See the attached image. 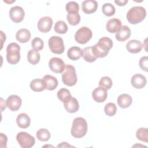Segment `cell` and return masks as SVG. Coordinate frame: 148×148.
<instances>
[{
	"instance_id": "obj_1",
	"label": "cell",
	"mask_w": 148,
	"mask_h": 148,
	"mask_svg": "<svg viewBox=\"0 0 148 148\" xmlns=\"http://www.w3.org/2000/svg\"><path fill=\"white\" fill-rule=\"evenodd\" d=\"M113 47V42L108 37L100 38L97 43L92 46L93 54L97 58H103L106 57Z\"/></svg>"
},
{
	"instance_id": "obj_2",
	"label": "cell",
	"mask_w": 148,
	"mask_h": 148,
	"mask_svg": "<svg viewBox=\"0 0 148 148\" xmlns=\"http://www.w3.org/2000/svg\"><path fill=\"white\" fill-rule=\"evenodd\" d=\"M87 132L86 120L81 117L75 118L72 123L71 130V135L76 138H81L85 136Z\"/></svg>"
},
{
	"instance_id": "obj_3",
	"label": "cell",
	"mask_w": 148,
	"mask_h": 148,
	"mask_svg": "<svg viewBox=\"0 0 148 148\" xmlns=\"http://www.w3.org/2000/svg\"><path fill=\"white\" fill-rule=\"evenodd\" d=\"M146 16V9L142 6H134L127 13V19L132 24H136L142 21Z\"/></svg>"
},
{
	"instance_id": "obj_4",
	"label": "cell",
	"mask_w": 148,
	"mask_h": 148,
	"mask_svg": "<svg viewBox=\"0 0 148 148\" xmlns=\"http://www.w3.org/2000/svg\"><path fill=\"white\" fill-rule=\"evenodd\" d=\"M20 47L16 43H10L6 47V60L10 64H16L20 60Z\"/></svg>"
},
{
	"instance_id": "obj_5",
	"label": "cell",
	"mask_w": 148,
	"mask_h": 148,
	"mask_svg": "<svg viewBox=\"0 0 148 148\" xmlns=\"http://www.w3.org/2000/svg\"><path fill=\"white\" fill-rule=\"evenodd\" d=\"M77 80L75 67L70 64L66 65L62 73V81L64 84L68 86H73L76 84Z\"/></svg>"
},
{
	"instance_id": "obj_6",
	"label": "cell",
	"mask_w": 148,
	"mask_h": 148,
	"mask_svg": "<svg viewBox=\"0 0 148 148\" xmlns=\"http://www.w3.org/2000/svg\"><path fill=\"white\" fill-rule=\"evenodd\" d=\"M48 45L50 51L57 54L64 53L65 47L62 39L58 36H51L48 41Z\"/></svg>"
},
{
	"instance_id": "obj_7",
	"label": "cell",
	"mask_w": 148,
	"mask_h": 148,
	"mask_svg": "<svg viewBox=\"0 0 148 148\" xmlns=\"http://www.w3.org/2000/svg\"><path fill=\"white\" fill-rule=\"evenodd\" d=\"M91 30L87 27L80 28L75 34V39L78 43L83 45L87 43L92 38Z\"/></svg>"
},
{
	"instance_id": "obj_8",
	"label": "cell",
	"mask_w": 148,
	"mask_h": 148,
	"mask_svg": "<svg viewBox=\"0 0 148 148\" xmlns=\"http://www.w3.org/2000/svg\"><path fill=\"white\" fill-rule=\"evenodd\" d=\"M16 139L22 148L32 147L35 143V138L25 132H20L18 133L16 136Z\"/></svg>"
},
{
	"instance_id": "obj_9",
	"label": "cell",
	"mask_w": 148,
	"mask_h": 148,
	"mask_svg": "<svg viewBox=\"0 0 148 148\" xmlns=\"http://www.w3.org/2000/svg\"><path fill=\"white\" fill-rule=\"evenodd\" d=\"M25 13L24 9L19 6H15L10 8L9 16L12 21L16 23L21 22L24 17Z\"/></svg>"
},
{
	"instance_id": "obj_10",
	"label": "cell",
	"mask_w": 148,
	"mask_h": 148,
	"mask_svg": "<svg viewBox=\"0 0 148 148\" xmlns=\"http://www.w3.org/2000/svg\"><path fill=\"white\" fill-rule=\"evenodd\" d=\"M49 66L51 71L54 73H62L65 67L64 61L58 57H53L49 62Z\"/></svg>"
},
{
	"instance_id": "obj_11",
	"label": "cell",
	"mask_w": 148,
	"mask_h": 148,
	"mask_svg": "<svg viewBox=\"0 0 148 148\" xmlns=\"http://www.w3.org/2000/svg\"><path fill=\"white\" fill-rule=\"evenodd\" d=\"M7 107L13 112L18 110L21 105L22 101L20 97L17 95H11L6 100Z\"/></svg>"
},
{
	"instance_id": "obj_12",
	"label": "cell",
	"mask_w": 148,
	"mask_h": 148,
	"mask_svg": "<svg viewBox=\"0 0 148 148\" xmlns=\"http://www.w3.org/2000/svg\"><path fill=\"white\" fill-rule=\"evenodd\" d=\"M53 20L50 17L45 16L40 18L38 23V28L39 31L46 33L50 31L53 25Z\"/></svg>"
},
{
	"instance_id": "obj_13",
	"label": "cell",
	"mask_w": 148,
	"mask_h": 148,
	"mask_svg": "<svg viewBox=\"0 0 148 148\" xmlns=\"http://www.w3.org/2000/svg\"><path fill=\"white\" fill-rule=\"evenodd\" d=\"M107 90L101 86L95 88L92 92V97L93 99L98 103L104 102L107 98Z\"/></svg>"
},
{
	"instance_id": "obj_14",
	"label": "cell",
	"mask_w": 148,
	"mask_h": 148,
	"mask_svg": "<svg viewBox=\"0 0 148 148\" xmlns=\"http://www.w3.org/2000/svg\"><path fill=\"white\" fill-rule=\"evenodd\" d=\"M131 83L134 88L140 89L146 86L147 80L145 76L143 75L140 73H136L132 76L131 80Z\"/></svg>"
},
{
	"instance_id": "obj_15",
	"label": "cell",
	"mask_w": 148,
	"mask_h": 148,
	"mask_svg": "<svg viewBox=\"0 0 148 148\" xmlns=\"http://www.w3.org/2000/svg\"><path fill=\"white\" fill-rule=\"evenodd\" d=\"M98 3L95 0H86L82 3V11L86 14H91L96 12Z\"/></svg>"
},
{
	"instance_id": "obj_16",
	"label": "cell",
	"mask_w": 148,
	"mask_h": 148,
	"mask_svg": "<svg viewBox=\"0 0 148 148\" xmlns=\"http://www.w3.org/2000/svg\"><path fill=\"white\" fill-rule=\"evenodd\" d=\"M131 32L130 28L127 25H123L117 31L115 37L120 42H124L127 40L131 36Z\"/></svg>"
},
{
	"instance_id": "obj_17",
	"label": "cell",
	"mask_w": 148,
	"mask_h": 148,
	"mask_svg": "<svg viewBox=\"0 0 148 148\" xmlns=\"http://www.w3.org/2000/svg\"><path fill=\"white\" fill-rule=\"evenodd\" d=\"M142 43L138 40L132 39L130 40L126 44V49L127 50L131 53H139L142 49Z\"/></svg>"
},
{
	"instance_id": "obj_18",
	"label": "cell",
	"mask_w": 148,
	"mask_h": 148,
	"mask_svg": "<svg viewBox=\"0 0 148 148\" xmlns=\"http://www.w3.org/2000/svg\"><path fill=\"white\" fill-rule=\"evenodd\" d=\"M121 21L117 18H112L109 20L106 25V30L110 33H115L121 28Z\"/></svg>"
},
{
	"instance_id": "obj_19",
	"label": "cell",
	"mask_w": 148,
	"mask_h": 148,
	"mask_svg": "<svg viewBox=\"0 0 148 148\" xmlns=\"http://www.w3.org/2000/svg\"><path fill=\"white\" fill-rule=\"evenodd\" d=\"M43 80L46 86V89L48 90H54L57 88L58 84L57 79L53 76L46 75L43 77Z\"/></svg>"
},
{
	"instance_id": "obj_20",
	"label": "cell",
	"mask_w": 148,
	"mask_h": 148,
	"mask_svg": "<svg viewBox=\"0 0 148 148\" xmlns=\"http://www.w3.org/2000/svg\"><path fill=\"white\" fill-rule=\"evenodd\" d=\"M64 106L68 112L73 113L79 110V104L76 98L72 97L68 101L64 103Z\"/></svg>"
},
{
	"instance_id": "obj_21",
	"label": "cell",
	"mask_w": 148,
	"mask_h": 148,
	"mask_svg": "<svg viewBox=\"0 0 148 148\" xmlns=\"http://www.w3.org/2000/svg\"><path fill=\"white\" fill-rule=\"evenodd\" d=\"M132 102V97L127 94H122L117 98L118 105L123 109L128 108Z\"/></svg>"
},
{
	"instance_id": "obj_22",
	"label": "cell",
	"mask_w": 148,
	"mask_h": 148,
	"mask_svg": "<svg viewBox=\"0 0 148 148\" xmlns=\"http://www.w3.org/2000/svg\"><path fill=\"white\" fill-rule=\"evenodd\" d=\"M16 38L20 43H26L31 39V32L26 28H21L16 32Z\"/></svg>"
},
{
	"instance_id": "obj_23",
	"label": "cell",
	"mask_w": 148,
	"mask_h": 148,
	"mask_svg": "<svg viewBox=\"0 0 148 148\" xmlns=\"http://www.w3.org/2000/svg\"><path fill=\"white\" fill-rule=\"evenodd\" d=\"M16 122L17 125L21 128H28L31 123V119L27 114L22 113L19 114L16 119Z\"/></svg>"
},
{
	"instance_id": "obj_24",
	"label": "cell",
	"mask_w": 148,
	"mask_h": 148,
	"mask_svg": "<svg viewBox=\"0 0 148 148\" xmlns=\"http://www.w3.org/2000/svg\"><path fill=\"white\" fill-rule=\"evenodd\" d=\"M67 56L70 60L76 61L82 57V50L77 46L72 47L68 49Z\"/></svg>"
},
{
	"instance_id": "obj_25",
	"label": "cell",
	"mask_w": 148,
	"mask_h": 148,
	"mask_svg": "<svg viewBox=\"0 0 148 148\" xmlns=\"http://www.w3.org/2000/svg\"><path fill=\"white\" fill-rule=\"evenodd\" d=\"M31 89L35 92H40L46 89V86L43 79H35L30 83Z\"/></svg>"
},
{
	"instance_id": "obj_26",
	"label": "cell",
	"mask_w": 148,
	"mask_h": 148,
	"mask_svg": "<svg viewBox=\"0 0 148 148\" xmlns=\"http://www.w3.org/2000/svg\"><path fill=\"white\" fill-rule=\"evenodd\" d=\"M82 57L83 59L88 62H94L97 58L92 53V46L85 47L82 50Z\"/></svg>"
},
{
	"instance_id": "obj_27",
	"label": "cell",
	"mask_w": 148,
	"mask_h": 148,
	"mask_svg": "<svg viewBox=\"0 0 148 148\" xmlns=\"http://www.w3.org/2000/svg\"><path fill=\"white\" fill-rule=\"evenodd\" d=\"M40 54L38 51L34 49H31L28 52L27 60L30 64L36 65L40 61Z\"/></svg>"
},
{
	"instance_id": "obj_28",
	"label": "cell",
	"mask_w": 148,
	"mask_h": 148,
	"mask_svg": "<svg viewBox=\"0 0 148 148\" xmlns=\"http://www.w3.org/2000/svg\"><path fill=\"white\" fill-rule=\"evenodd\" d=\"M57 97L62 102L65 103L68 101L72 97L70 91L65 88H61L57 92Z\"/></svg>"
},
{
	"instance_id": "obj_29",
	"label": "cell",
	"mask_w": 148,
	"mask_h": 148,
	"mask_svg": "<svg viewBox=\"0 0 148 148\" xmlns=\"http://www.w3.org/2000/svg\"><path fill=\"white\" fill-rule=\"evenodd\" d=\"M68 25L66 24V23L62 20L57 21L55 25L54 30L56 32L60 34H65L68 31Z\"/></svg>"
},
{
	"instance_id": "obj_30",
	"label": "cell",
	"mask_w": 148,
	"mask_h": 148,
	"mask_svg": "<svg viewBox=\"0 0 148 148\" xmlns=\"http://www.w3.org/2000/svg\"><path fill=\"white\" fill-rule=\"evenodd\" d=\"M36 135L37 139L42 142H46L49 140L51 136L50 132L45 128L39 129L37 131Z\"/></svg>"
},
{
	"instance_id": "obj_31",
	"label": "cell",
	"mask_w": 148,
	"mask_h": 148,
	"mask_svg": "<svg viewBox=\"0 0 148 148\" xmlns=\"http://www.w3.org/2000/svg\"><path fill=\"white\" fill-rule=\"evenodd\" d=\"M66 19L70 25H76L80 21V16L79 13H69L67 14Z\"/></svg>"
},
{
	"instance_id": "obj_32",
	"label": "cell",
	"mask_w": 148,
	"mask_h": 148,
	"mask_svg": "<svg viewBox=\"0 0 148 148\" xmlns=\"http://www.w3.org/2000/svg\"><path fill=\"white\" fill-rule=\"evenodd\" d=\"M102 10L103 13L105 16L108 17H110L114 14L116 9L112 3H105L103 5L102 7Z\"/></svg>"
},
{
	"instance_id": "obj_33",
	"label": "cell",
	"mask_w": 148,
	"mask_h": 148,
	"mask_svg": "<svg viewBox=\"0 0 148 148\" xmlns=\"http://www.w3.org/2000/svg\"><path fill=\"white\" fill-rule=\"evenodd\" d=\"M136 138L143 142H148V129L147 128H140L136 132Z\"/></svg>"
},
{
	"instance_id": "obj_34",
	"label": "cell",
	"mask_w": 148,
	"mask_h": 148,
	"mask_svg": "<svg viewBox=\"0 0 148 148\" xmlns=\"http://www.w3.org/2000/svg\"><path fill=\"white\" fill-rule=\"evenodd\" d=\"M104 111L105 114L108 116H113L115 115L117 112V107L116 105L113 102L108 103L104 108Z\"/></svg>"
},
{
	"instance_id": "obj_35",
	"label": "cell",
	"mask_w": 148,
	"mask_h": 148,
	"mask_svg": "<svg viewBox=\"0 0 148 148\" xmlns=\"http://www.w3.org/2000/svg\"><path fill=\"white\" fill-rule=\"evenodd\" d=\"M98 84H99V86L103 87L108 90L112 87L113 82L112 79L109 77L103 76L100 79Z\"/></svg>"
},
{
	"instance_id": "obj_36",
	"label": "cell",
	"mask_w": 148,
	"mask_h": 148,
	"mask_svg": "<svg viewBox=\"0 0 148 148\" xmlns=\"http://www.w3.org/2000/svg\"><path fill=\"white\" fill-rule=\"evenodd\" d=\"M65 8L68 13H78L79 10V6L78 3L75 1H70L68 2L66 5Z\"/></svg>"
},
{
	"instance_id": "obj_37",
	"label": "cell",
	"mask_w": 148,
	"mask_h": 148,
	"mask_svg": "<svg viewBox=\"0 0 148 148\" xmlns=\"http://www.w3.org/2000/svg\"><path fill=\"white\" fill-rule=\"evenodd\" d=\"M31 46L33 49L38 51L43 49L44 42L40 38H35L31 42Z\"/></svg>"
},
{
	"instance_id": "obj_38",
	"label": "cell",
	"mask_w": 148,
	"mask_h": 148,
	"mask_svg": "<svg viewBox=\"0 0 148 148\" xmlns=\"http://www.w3.org/2000/svg\"><path fill=\"white\" fill-rule=\"evenodd\" d=\"M139 65L140 68L145 72L148 71V57L147 56H144L140 58L139 62Z\"/></svg>"
},
{
	"instance_id": "obj_39",
	"label": "cell",
	"mask_w": 148,
	"mask_h": 148,
	"mask_svg": "<svg viewBox=\"0 0 148 148\" xmlns=\"http://www.w3.org/2000/svg\"><path fill=\"white\" fill-rule=\"evenodd\" d=\"M7 137L5 135L2 133H1V147H3V145H4V147H6L7 143Z\"/></svg>"
},
{
	"instance_id": "obj_40",
	"label": "cell",
	"mask_w": 148,
	"mask_h": 148,
	"mask_svg": "<svg viewBox=\"0 0 148 148\" xmlns=\"http://www.w3.org/2000/svg\"><path fill=\"white\" fill-rule=\"evenodd\" d=\"M114 3L116 4H117L118 6H123L125 5L127 3H128V1L127 0H119V1H114Z\"/></svg>"
},
{
	"instance_id": "obj_41",
	"label": "cell",
	"mask_w": 148,
	"mask_h": 148,
	"mask_svg": "<svg viewBox=\"0 0 148 148\" xmlns=\"http://www.w3.org/2000/svg\"><path fill=\"white\" fill-rule=\"evenodd\" d=\"M57 147H73L72 146H71V145H69L68 144L67 142H62V143H61V144H59Z\"/></svg>"
}]
</instances>
